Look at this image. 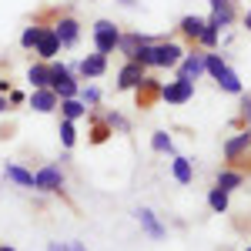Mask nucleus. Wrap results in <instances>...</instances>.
Instances as JSON below:
<instances>
[{"mask_svg": "<svg viewBox=\"0 0 251 251\" xmlns=\"http://www.w3.org/2000/svg\"><path fill=\"white\" fill-rule=\"evenodd\" d=\"M117 40H121V34H117V27L111 24V20H100V24L94 27V44H97V54H104V57H107V54H111V50L117 47Z\"/></svg>", "mask_w": 251, "mask_h": 251, "instance_id": "obj_1", "label": "nucleus"}, {"mask_svg": "<svg viewBox=\"0 0 251 251\" xmlns=\"http://www.w3.org/2000/svg\"><path fill=\"white\" fill-rule=\"evenodd\" d=\"M181 57H184V50L177 44H151V64L154 67H174V64H181Z\"/></svg>", "mask_w": 251, "mask_h": 251, "instance_id": "obj_2", "label": "nucleus"}, {"mask_svg": "<svg viewBox=\"0 0 251 251\" xmlns=\"http://www.w3.org/2000/svg\"><path fill=\"white\" fill-rule=\"evenodd\" d=\"M191 94H194V80H184V77L171 80V84L161 91V97H164L168 104H184V100H191Z\"/></svg>", "mask_w": 251, "mask_h": 251, "instance_id": "obj_3", "label": "nucleus"}, {"mask_svg": "<svg viewBox=\"0 0 251 251\" xmlns=\"http://www.w3.org/2000/svg\"><path fill=\"white\" fill-rule=\"evenodd\" d=\"M34 188H37V191H60V188H64L60 168H40V171L34 174Z\"/></svg>", "mask_w": 251, "mask_h": 251, "instance_id": "obj_4", "label": "nucleus"}, {"mask_svg": "<svg viewBox=\"0 0 251 251\" xmlns=\"http://www.w3.org/2000/svg\"><path fill=\"white\" fill-rule=\"evenodd\" d=\"M54 37H57V44H64V47H71V44H77V37H80V24L74 17H64L54 27Z\"/></svg>", "mask_w": 251, "mask_h": 251, "instance_id": "obj_5", "label": "nucleus"}, {"mask_svg": "<svg viewBox=\"0 0 251 251\" xmlns=\"http://www.w3.org/2000/svg\"><path fill=\"white\" fill-rule=\"evenodd\" d=\"M141 80H144V64L131 60V64H124V71H121V80H117V87H121V91H131V87H137Z\"/></svg>", "mask_w": 251, "mask_h": 251, "instance_id": "obj_6", "label": "nucleus"}, {"mask_svg": "<svg viewBox=\"0 0 251 251\" xmlns=\"http://www.w3.org/2000/svg\"><path fill=\"white\" fill-rule=\"evenodd\" d=\"M201 74H204V54H188V57H181V74H177V77L198 80Z\"/></svg>", "mask_w": 251, "mask_h": 251, "instance_id": "obj_7", "label": "nucleus"}, {"mask_svg": "<svg viewBox=\"0 0 251 251\" xmlns=\"http://www.w3.org/2000/svg\"><path fill=\"white\" fill-rule=\"evenodd\" d=\"M30 107L40 111V114H47V111H54V107H57V94H54V91H47V87H40V91H34V97H30Z\"/></svg>", "mask_w": 251, "mask_h": 251, "instance_id": "obj_8", "label": "nucleus"}, {"mask_svg": "<svg viewBox=\"0 0 251 251\" xmlns=\"http://www.w3.org/2000/svg\"><path fill=\"white\" fill-rule=\"evenodd\" d=\"M34 47H37V54H40L44 60H50V57L60 50V44H57V37H54V30H40V37H37V44H34Z\"/></svg>", "mask_w": 251, "mask_h": 251, "instance_id": "obj_9", "label": "nucleus"}, {"mask_svg": "<svg viewBox=\"0 0 251 251\" xmlns=\"http://www.w3.org/2000/svg\"><path fill=\"white\" fill-rule=\"evenodd\" d=\"M107 71V57L104 54H91L87 60H80V74L84 77H100Z\"/></svg>", "mask_w": 251, "mask_h": 251, "instance_id": "obj_10", "label": "nucleus"}, {"mask_svg": "<svg viewBox=\"0 0 251 251\" xmlns=\"http://www.w3.org/2000/svg\"><path fill=\"white\" fill-rule=\"evenodd\" d=\"M3 174H7V181H14V184H20V188H34V174L17 168V164H7Z\"/></svg>", "mask_w": 251, "mask_h": 251, "instance_id": "obj_11", "label": "nucleus"}, {"mask_svg": "<svg viewBox=\"0 0 251 251\" xmlns=\"http://www.w3.org/2000/svg\"><path fill=\"white\" fill-rule=\"evenodd\" d=\"M50 84H54L50 91H54L57 97H64V100H67V97H77V84L71 80V74H60V77H57V80H50Z\"/></svg>", "mask_w": 251, "mask_h": 251, "instance_id": "obj_12", "label": "nucleus"}, {"mask_svg": "<svg viewBox=\"0 0 251 251\" xmlns=\"http://www.w3.org/2000/svg\"><path fill=\"white\" fill-rule=\"evenodd\" d=\"M251 148V134L245 131V134H238V137H231L228 144H225V154H228V161H234V157L241 154V151H248Z\"/></svg>", "mask_w": 251, "mask_h": 251, "instance_id": "obj_13", "label": "nucleus"}, {"mask_svg": "<svg viewBox=\"0 0 251 251\" xmlns=\"http://www.w3.org/2000/svg\"><path fill=\"white\" fill-rule=\"evenodd\" d=\"M231 17H234L231 3H218V7H214V14H211V20H208V24H211V27H218V30H221V27H228V24H231Z\"/></svg>", "mask_w": 251, "mask_h": 251, "instance_id": "obj_14", "label": "nucleus"}, {"mask_svg": "<svg viewBox=\"0 0 251 251\" xmlns=\"http://www.w3.org/2000/svg\"><path fill=\"white\" fill-rule=\"evenodd\" d=\"M137 221L144 225V231L151 234V238H164V228H161V225L154 221V214L148 211V208H141V211H137Z\"/></svg>", "mask_w": 251, "mask_h": 251, "instance_id": "obj_15", "label": "nucleus"}, {"mask_svg": "<svg viewBox=\"0 0 251 251\" xmlns=\"http://www.w3.org/2000/svg\"><path fill=\"white\" fill-rule=\"evenodd\" d=\"M60 107H64V121H77V117L87 114V104H80L77 97H67Z\"/></svg>", "mask_w": 251, "mask_h": 251, "instance_id": "obj_16", "label": "nucleus"}, {"mask_svg": "<svg viewBox=\"0 0 251 251\" xmlns=\"http://www.w3.org/2000/svg\"><path fill=\"white\" fill-rule=\"evenodd\" d=\"M241 184H245V177L238 171H221L218 174V188H221V191H234V188H241Z\"/></svg>", "mask_w": 251, "mask_h": 251, "instance_id": "obj_17", "label": "nucleus"}, {"mask_svg": "<svg viewBox=\"0 0 251 251\" xmlns=\"http://www.w3.org/2000/svg\"><path fill=\"white\" fill-rule=\"evenodd\" d=\"M218 84H221L228 94H238V91H241V80H238V74H234L231 67H225V71L218 74Z\"/></svg>", "mask_w": 251, "mask_h": 251, "instance_id": "obj_18", "label": "nucleus"}, {"mask_svg": "<svg viewBox=\"0 0 251 251\" xmlns=\"http://www.w3.org/2000/svg\"><path fill=\"white\" fill-rule=\"evenodd\" d=\"M27 77H30V84H34V87L40 91V87H47V84H50V67H44V64H34Z\"/></svg>", "mask_w": 251, "mask_h": 251, "instance_id": "obj_19", "label": "nucleus"}, {"mask_svg": "<svg viewBox=\"0 0 251 251\" xmlns=\"http://www.w3.org/2000/svg\"><path fill=\"white\" fill-rule=\"evenodd\" d=\"M174 177H177V184H191V161L188 157H174Z\"/></svg>", "mask_w": 251, "mask_h": 251, "instance_id": "obj_20", "label": "nucleus"}, {"mask_svg": "<svg viewBox=\"0 0 251 251\" xmlns=\"http://www.w3.org/2000/svg\"><path fill=\"white\" fill-rule=\"evenodd\" d=\"M181 30H184V34H188V37H201V30H204V20L201 17H184L181 20Z\"/></svg>", "mask_w": 251, "mask_h": 251, "instance_id": "obj_21", "label": "nucleus"}, {"mask_svg": "<svg viewBox=\"0 0 251 251\" xmlns=\"http://www.w3.org/2000/svg\"><path fill=\"white\" fill-rule=\"evenodd\" d=\"M208 204H211L214 211H228V191H221V188H214L208 194Z\"/></svg>", "mask_w": 251, "mask_h": 251, "instance_id": "obj_22", "label": "nucleus"}, {"mask_svg": "<svg viewBox=\"0 0 251 251\" xmlns=\"http://www.w3.org/2000/svg\"><path fill=\"white\" fill-rule=\"evenodd\" d=\"M151 144H154V151H168V154H171L174 151V144H171V137L164 134V131H157L154 137H151Z\"/></svg>", "mask_w": 251, "mask_h": 251, "instance_id": "obj_23", "label": "nucleus"}, {"mask_svg": "<svg viewBox=\"0 0 251 251\" xmlns=\"http://www.w3.org/2000/svg\"><path fill=\"white\" fill-rule=\"evenodd\" d=\"M201 44H204V47H214V44H218V27H211V24H208V20H204V30H201Z\"/></svg>", "mask_w": 251, "mask_h": 251, "instance_id": "obj_24", "label": "nucleus"}, {"mask_svg": "<svg viewBox=\"0 0 251 251\" xmlns=\"http://www.w3.org/2000/svg\"><path fill=\"white\" fill-rule=\"evenodd\" d=\"M60 141H64L67 148H74V141H77V134H74V121H64V124H60Z\"/></svg>", "mask_w": 251, "mask_h": 251, "instance_id": "obj_25", "label": "nucleus"}, {"mask_svg": "<svg viewBox=\"0 0 251 251\" xmlns=\"http://www.w3.org/2000/svg\"><path fill=\"white\" fill-rule=\"evenodd\" d=\"M37 37H40V27H27V30L20 34V44H24V47H34Z\"/></svg>", "mask_w": 251, "mask_h": 251, "instance_id": "obj_26", "label": "nucleus"}, {"mask_svg": "<svg viewBox=\"0 0 251 251\" xmlns=\"http://www.w3.org/2000/svg\"><path fill=\"white\" fill-rule=\"evenodd\" d=\"M80 97H84L80 104H97V97H100V94H97L94 87H87V91H84V94H80Z\"/></svg>", "mask_w": 251, "mask_h": 251, "instance_id": "obj_27", "label": "nucleus"}, {"mask_svg": "<svg viewBox=\"0 0 251 251\" xmlns=\"http://www.w3.org/2000/svg\"><path fill=\"white\" fill-rule=\"evenodd\" d=\"M107 124H111V127H121V131L127 127V121H124V117H117V114H107Z\"/></svg>", "mask_w": 251, "mask_h": 251, "instance_id": "obj_28", "label": "nucleus"}, {"mask_svg": "<svg viewBox=\"0 0 251 251\" xmlns=\"http://www.w3.org/2000/svg\"><path fill=\"white\" fill-rule=\"evenodd\" d=\"M241 114H245V121L251 124V97H245V104H241Z\"/></svg>", "mask_w": 251, "mask_h": 251, "instance_id": "obj_29", "label": "nucleus"}, {"mask_svg": "<svg viewBox=\"0 0 251 251\" xmlns=\"http://www.w3.org/2000/svg\"><path fill=\"white\" fill-rule=\"evenodd\" d=\"M67 251H84V245H80V241H71V245H67Z\"/></svg>", "mask_w": 251, "mask_h": 251, "instance_id": "obj_30", "label": "nucleus"}, {"mask_svg": "<svg viewBox=\"0 0 251 251\" xmlns=\"http://www.w3.org/2000/svg\"><path fill=\"white\" fill-rule=\"evenodd\" d=\"M47 251H67V248H60V245H50V248H47Z\"/></svg>", "mask_w": 251, "mask_h": 251, "instance_id": "obj_31", "label": "nucleus"}, {"mask_svg": "<svg viewBox=\"0 0 251 251\" xmlns=\"http://www.w3.org/2000/svg\"><path fill=\"white\" fill-rule=\"evenodd\" d=\"M245 27H248V30H251V10H248V17H245Z\"/></svg>", "mask_w": 251, "mask_h": 251, "instance_id": "obj_32", "label": "nucleus"}, {"mask_svg": "<svg viewBox=\"0 0 251 251\" xmlns=\"http://www.w3.org/2000/svg\"><path fill=\"white\" fill-rule=\"evenodd\" d=\"M218 3H231V0H211V7H218Z\"/></svg>", "mask_w": 251, "mask_h": 251, "instance_id": "obj_33", "label": "nucleus"}, {"mask_svg": "<svg viewBox=\"0 0 251 251\" xmlns=\"http://www.w3.org/2000/svg\"><path fill=\"white\" fill-rule=\"evenodd\" d=\"M0 111H7V100H3V97H0Z\"/></svg>", "mask_w": 251, "mask_h": 251, "instance_id": "obj_34", "label": "nucleus"}, {"mask_svg": "<svg viewBox=\"0 0 251 251\" xmlns=\"http://www.w3.org/2000/svg\"><path fill=\"white\" fill-rule=\"evenodd\" d=\"M0 251H14V248H0Z\"/></svg>", "mask_w": 251, "mask_h": 251, "instance_id": "obj_35", "label": "nucleus"}, {"mask_svg": "<svg viewBox=\"0 0 251 251\" xmlns=\"http://www.w3.org/2000/svg\"><path fill=\"white\" fill-rule=\"evenodd\" d=\"M248 251H251V248H248Z\"/></svg>", "mask_w": 251, "mask_h": 251, "instance_id": "obj_36", "label": "nucleus"}]
</instances>
